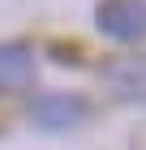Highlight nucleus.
I'll return each mask as SVG.
<instances>
[{"label": "nucleus", "instance_id": "nucleus-1", "mask_svg": "<svg viewBox=\"0 0 146 150\" xmlns=\"http://www.w3.org/2000/svg\"><path fill=\"white\" fill-rule=\"evenodd\" d=\"M95 26L116 43L146 39V0H103L95 9Z\"/></svg>", "mask_w": 146, "mask_h": 150}, {"label": "nucleus", "instance_id": "nucleus-2", "mask_svg": "<svg viewBox=\"0 0 146 150\" xmlns=\"http://www.w3.org/2000/svg\"><path fill=\"white\" fill-rule=\"evenodd\" d=\"M34 77V56L22 43H0V90H22Z\"/></svg>", "mask_w": 146, "mask_h": 150}, {"label": "nucleus", "instance_id": "nucleus-3", "mask_svg": "<svg viewBox=\"0 0 146 150\" xmlns=\"http://www.w3.org/2000/svg\"><path fill=\"white\" fill-rule=\"evenodd\" d=\"M82 116H86V103L73 99V94H47V99L34 103V120L47 125V129H69V125H78Z\"/></svg>", "mask_w": 146, "mask_h": 150}]
</instances>
